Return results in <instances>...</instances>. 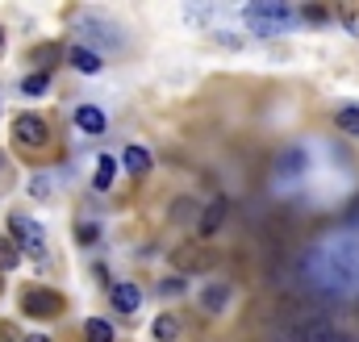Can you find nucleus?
I'll return each instance as SVG.
<instances>
[{"label": "nucleus", "mask_w": 359, "mask_h": 342, "mask_svg": "<svg viewBox=\"0 0 359 342\" xmlns=\"http://www.w3.org/2000/svg\"><path fill=\"white\" fill-rule=\"evenodd\" d=\"M117 334H113V326L109 322H100V317H88L84 322V342H113Z\"/></svg>", "instance_id": "obj_14"}, {"label": "nucleus", "mask_w": 359, "mask_h": 342, "mask_svg": "<svg viewBox=\"0 0 359 342\" xmlns=\"http://www.w3.org/2000/svg\"><path fill=\"white\" fill-rule=\"evenodd\" d=\"M301 342H347V334H339L330 322H309L301 330Z\"/></svg>", "instance_id": "obj_8"}, {"label": "nucleus", "mask_w": 359, "mask_h": 342, "mask_svg": "<svg viewBox=\"0 0 359 342\" xmlns=\"http://www.w3.org/2000/svg\"><path fill=\"white\" fill-rule=\"evenodd\" d=\"M247 21L255 25V34H280L284 25H292V8L288 4H251Z\"/></svg>", "instance_id": "obj_1"}, {"label": "nucleus", "mask_w": 359, "mask_h": 342, "mask_svg": "<svg viewBox=\"0 0 359 342\" xmlns=\"http://www.w3.org/2000/svg\"><path fill=\"white\" fill-rule=\"evenodd\" d=\"M226 209H230V205H226V196H213V200L201 209V217H196V238H201V242H209V238L222 230V221H226Z\"/></svg>", "instance_id": "obj_5"}, {"label": "nucleus", "mask_w": 359, "mask_h": 342, "mask_svg": "<svg viewBox=\"0 0 359 342\" xmlns=\"http://www.w3.org/2000/svg\"><path fill=\"white\" fill-rule=\"evenodd\" d=\"M13 134H17V142L29 146V151H42V146L50 142V125H46V117H38V113H21V117L13 121Z\"/></svg>", "instance_id": "obj_3"}, {"label": "nucleus", "mask_w": 359, "mask_h": 342, "mask_svg": "<svg viewBox=\"0 0 359 342\" xmlns=\"http://www.w3.org/2000/svg\"><path fill=\"white\" fill-rule=\"evenodd\" d=\"M76 238H80L84 247H92V242L100 238V230H96V226H80V230H76Z\"/></svg>", "instance_id": "obj_19"}, {"label": "nucleus", "mask_w": 359, "mask_h": 342, "mask_svg": "<svg viewBox=\"0 0 359 342\" xmlns=\"http://www.w3.org/2000/svg\"><path fill=\"white\" fill-rule=\"evenodd\" d=\"M113 175H117V163H113V155H100V163H96V175H92V188H96V192H109V188H113Z\"/></svg>", "instance_id": "obj_12"}, {"label": "nucleus", "mask_w": 359, "mask_h": 342, "mask_svg": "<svg viewBox=\"0 0 359 342\" xmlns=\"http://www.w3.org/2000/svg\"><path fill=\"white\" fill-rule=\"evenodd\" d=\"M8 230H13L8 238H13L29 259H46V242H42V226H38V221H29V217H13Z\"/></svg>", "instance_id": "obj_2"}, {"label": "nucleus", "mask_w": 359, "mask_h": 342, "mask_svg": "<svg viewBox=\"0 0 359 342\" xmlns=\"http://www.w3.org/2000/svg\"><path fill=\"white\" fill-rule=\"evenodd\" d=\"M21 88H25L29 96H38V92H46V88H50V76H46V71H34V76H29Z\"/></svg>", "instance_id": "obj_17"}, {"label": "nucleus", "mask_w": 359, "mask_h": 342, "mask_svg": "<svg viewBox=\"0 0 359 342\" xmlns=\"http://www.w3.org/2000/svg\"><path fill=\"white\" fill-rule=\"evenodd\" d=\"M172 263L176 267H184V271H201V267H209V255L201 251V247H176V255H172Z\"/></svg>", "instance_id": "obj_7"}, {"label": "nucleus", "mask_w": 359, "mask_h": 342, "mask_svg": "<svg viewBox=\"0 0 359 342\" xmlns=\"http://www.w3.org/2000/svg\"><path fill=\"white\" fill-rule=\"evenodd\" d=\"M176 334H180V322L172 317V313H159V317H155V338H159V342H172Z\"/></svg>", "instance_id": "obj_16"}, {"label": "nucleus", "mask_w": 359, "mask_h": 342, "mask_svg": "<svg viewBox=\"0 0 359 342\" xmlns=\"http://www.w3.org/2000/svg\"><path fill=\"white\" fill-rule=\"evenodd\" d=\"M121 163H126V171H134V175H147V171H151V155H147L142 146H126Z\"/></svg>", "instance_id": "obj_13"}, {"label": "nucleus", "mask_w": 359, "mask_h": 342, "mask_svg": "<svg viewBox=\"0 0 359 342\" xmlns=\"http://www.w3.org/2000/svg\"><path fill=\"white\" fill-rule=\"evenodd\" d=\"M76 125H80L84 134H104V113L92 109V104H84V109H76Z\"/></svg>", "instance_id": "obj_11"}, {"label": "nucleus", "mask_w": 359, "mask_h": 342, "mask_svg": "<svg viewBox=\"0 0 359 342\" xmlns=\"http://www.w3.org/2000/svg\"><path fill=\"white\" fill-rule=\"evenodd\" d=\"M25 342H50V338L46 334H34V338H25Z\"/></svg>", "instance_id": "obj_20"}, {"label": "nucleus", "mask_w": 359, "mask_h": 342, "mask_svg": "<svg viewBox=\"0 0 359 342\" xmlns=\"http://www.w3.org/2000/svg\"><path fill=\"white\" fill-rule=\"evenodd\" d=\"M109 301H113L121 313H134V309H138V301H142V292H138V284H113Z\"/></svg>", "instance_id": "obj_6"}, {"label": "nucleus", "mask_w": 359, "mask_h": 342, "mask_svg": "<svg viewBox=\"0 0 359 342\" xmlns=\"http://www.w3.org/2000/svg\"><path fill=\"white\" fill-rule=\"evenodd\" d=\"M21 263V247L13 238H0V271H13Z\"/></svg>", "instance_id": "obj_15"}, {"label": "nucleus", "mask_w": 359, "mask_h": 342, "mask_svg": "<svg viewBox=\"0 0 359 342\" xmlns=\"http://www.w3.org/2000/svg\"><path fill=\"white\" fill-rule=\"evenodd\" d=\"M67 63H72L76 71H84V76H96V71H100V55H92L88 46H72V50H67Z\"/></svg>", "instance_id": "obj_10"}, {"label": "nucleus", "mask_w": 359, "mask_h": 342, "mask_svg": "<svg viewBox=\"0 0 359 342\" xmlns=\"http://www.w3.org/2000/svg\"><path fill=\"white\" fill-rule=\"evenodd\" d=\"M21 309H25L29 317H59V313H63V296L50 292V288H29V292L21 296Z\"/></svg>", "instance_id": "obj_4"}, {"label": "nucleus", "mask_w": 359, "mask_h": 342, "mask_svg": "<svg viewBox=\"0 0 359 342\" xmlns=\"http://www.w3.org/2000/svg\"><path fill=\"white\" fill-rule=\"evenodd\" d=\"M339 130H347V134L359 138V109H343V113H339Z\"/></svg>", "instance_id": "obj_18"}, {"label": "nucleus", "mask_w": 359, "mask_h": 342, "mask_svg": "<svg viewBox=\"0 0 359 342\" xmlns=\"http://www.w3.org/2000/svg\"><path fill=\"white\" fill-rule=\"evenodd\" d=\"M226 301H230V284H209V288L201 292V309H205V313H222Z\"/></svg>", "instance_id": "obj_9"}]
</instances>
